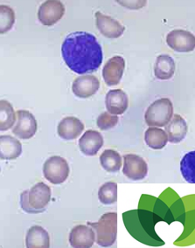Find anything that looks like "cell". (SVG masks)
<instances>
[{"label":"cell","mask_w":195,"mask_h":248,"mask_svg":"<svg viewBox=\"0 0 195 248\" xmlns=\"http://www.w3.org/2000/svg\"><path fill=\"white\" fill-rule=\"evenodd\" d=\"M62 54L69 69L78 75L98 71L103 56L97 38L86 31L68 34L62 43Z\"/></svg>","instance_id":"obj_1"},{"label":"cell","mask_w":195,"mask_h":248,"mask_svg":"<svg viewBox=\"0 0 195 248\" xmlns=\"http://www.w3.org/2000/svg\"><path fill=\"white\" fill-rule=\"evenodd\" d=\"M124 226L130 234L139 242L152 247L163 246L164 242L156 233L155 226L164 218L158 213L146 209L129 211L123 214Z\"/></svg>","instance_id":"obj_2"},{"label":"cell","mask_w":195,"mask_h":248,"mask_svg":"<svg viewBox=\"0 0 195 248\" xmlns=\"http://www.w3.org/2000/svg\"><path fill=\"white\" fill-rule=\"evenodd\" d=\"M88 225L96 231V241L100 247L108 248L115 243L117 236V213H105L98 222H88Z\"/></svg>","instance_id":"obj_3"},{"label":"cell","mask_w":195,"mask_h":248,"mask_svg":"<svg viewBox=\"0 0 195 248\" xmlns=\"http://www.w3.org/2000/svg\"><path fill=\"white\" fill-rule=\"evenodd\" d=\"M173 116V103L168 98H161L148 107L145 120L150 127H164L170 123Z\"/></svg>","instance_id":"obj_4"},{"label":"cell","mask_w":195,"mask_h":248,"mask_svg":"<svg viewBox=\"0 0 195 248\" xmlns=\"http://www.w3.org/2000/svg\"><path fill=\"white\" fill-rule=\"evenodd\" d=\"M69 171L70 169L67 160L60 155L49 157L43 165L45 178L53 185H60L66 181Z\"/></svg>","instance_id":"obj_5"},{"label":"cell","mask_w":195,"mask_h":248,"mask_svg":"<svg viewBox=\"0 0 195 248\" xmlns=\"http://www.w3.org/2000/svg\"><path fill=\"white\" fill-rule=\"evenodd\" d=\"M65 14V6L61 1L49 0L40 5L38 18L42 25L52 27L62 19Z\"/></svg>","instance_id":"obj_6"},{"label":"cell","mask_w":195,"mask_h":248,"mask_svg":"<svg viewBox=\"0 0 195 248\" xmlns=\"http://www.w3.org/2000/svg\"><path fill=\"white\" fill-rule=\"evenodd\" d=\"M169 47L179 53H188L195 49V36L185 30H173L166 36Z\"/></svg>","instance_id":"obj_7"},{"label":"cell","mask_w":195,"mask_h":248,"mask_svg":"<svg viewBox=\"0 0 195 248\" xmlns=\"http://www.w3.org/2000/svg\"><path fill=\"white\" fill-rule=\"evenodd\" d=\"M17 124L13 129V133L18 138L27 140L32 138L37 131V121L34 115L27 110L17 111Z\"/></svg>","instance_id":"obj_8"},{"label":"cell","mask_w":195,"mask_h":248,"mask_svg":"<svg viewBox=\"0 0 195 248\" xmlns=\"http://www.w3.org/2000/svg\"><path fill=\"white\" fill-rule=\"evenodd\" d=\"M123 173L129 179L139 181L146 177L148 165L141 156L135 154H128L124 156Z\"/></svg>","instance_id":"obj_9"},{"label":"cell","mask_w":195,"mask_h":248,"mask_svg":"<svg viewBox=\"0 0 195 248\" xmlns=\"http://www.w3.org/2000/svg\"><path fill=\"white\" fill-rule=\"evenodd\" d=\"M125 61L121 56L111 58L102 68V78L107 86L119 84L124 75Z\"/></svg>","instance_id":"obj_10"},{"label":"cell","mask_w":195,"mask_h":248,"mask_svg":"<svg viewBox=\"0 0 195 248\" xmlns=\"http://www.w3.org/2000/svg\"><path fill=\"white\" fill-rule=\"evenodd\" d=\"M96 16V25L102 35L109 39H117L123 35L125 28L115 18H111L98 12Z\"/></svg>","instance_id":"obj_11"},{"label":"cell","mask_w":195,"mask_h":248,"mask_svg":"<svg viewBox=\"0 0 195 248\" xmlns=\"http://www.w3.org/2000/svg\"><path fill=\"white\" fill-rule=\"evenodd\" d=\"M100 88V81L96 76H81L74 80L72 91L76 97L87 99L97 93Z\"/></svg>","instance_id":"obj_12"},{"label":"cell","mask_w":195,"mask_h":248,"mask_svg":"<svg viewBox=\"0 0 195 248\" xmlns=\"http://www.w3.org/2000/svg\"><path fill=\"white\" fill-rule=\"evenodd\" d=\"M68 239L72 248H89L96 241V233L91 226L79 225L72 229Z\"/></svg>","instance_id":"obj_13"},{"label":"cell","mask_w":195,"mask_h":248,"mask_svg":"<svg viewBox=\"0 0 195 248\" xmlns=\"http://www.w3.org/2000/svg\"><path fill=\"white\" fill-rule=\"evenodd\" d=\"M51 189L44 183H37L29 190L28 200L32 208L35 209L40 213L46 211L47 205L51 200Z\"/></svg>","instance_id":"obj_14"},{"label":"cell","mask_w":195,"mask_h":248,"mask_svg":"<svg viewBox=\"0 0 195 248\" xmlns=\"http://www.w3.org/2000/svg\"><path fill=\"white\" fill-rule=\"evenodd\" d=\"M83 129L84 124L81 120L74 116H67L58 124L57 132L59 137L63 140L71 141L79 138Z\"/></svg>","instance_id":"obj_15"},{"label":"cell","mask_w":195,"mask_h":248,"mask_svg":"<svg viewBox=\"0 0 195 248\" xmlns=\"http://www.w3.org/2000/svg\"><path fill=\"white\" fill-rule=\"evenodd\" d=\"M105 105L108 112L112 115H123L128 108V96L121 89H112L107 93Z\"/></svg>","instance_id":"obj_16"},{"label":"cell","mask_w":195,"mask_h":248,"mask_svg":"<svg viewBox=\"0 0 195 248\" xmlns=\"http://www.w3.org/2000/svg\"><path fill=\"white\" fill-rule=\"evenodd\" d=\"M102 134L96 130H87L79 140L80 150L85 155L93 156L98 154L103 145Z\"/></svg>","instance_id":"obj_17"},{"label":"cell","mask_w":195,"mask_h":248,"mask_svg":"<svg viewBox=\"0 0 195 248\" xmlns=\"http://www.w3.org/2000/svg\"><path fill=\"white\" fill-rule=\"evenodd\" d=\"M187 124L181 115H174L172 120L165 126V132L168 136L169 142L179 143L184 140L187 133Z\"/></svg>","instance_id":"obj_18"},{"label":"cell","mask_w":195,"mask_h":248,"mask_svg":"<svg viewBox=\"0 0 195 248\" xmlns=\"http://www.w3.org/2000/svg\"><path fill=\"white\" fill-rule=\"evenodd\" d=\"M22 154V144L11 136L0 137V156L2 160H14Z\"/></svg>","instance_id":"obj_19"},{"label":"cell","mask_w":195,"mask_h":248,"mask_svg":"<svg viewBox=\"0 0 195 248\" xmlns=\"http://www.w3.org/2000/svg\"><path fill=\"white\" fill-rule=\"evenodd\" d=\"M26 247L28 248H48L50 247V236L43 227L32 226L27 232Z\"/></svg>","instance_id":"obj_20"},{"label":"cell","mask_w":195,"mask_h":248,"mask_svg":"<svg viewBox=\"0 0 195 248\" xmlns=\"http://www.w3.org/2000/svg\"><path fill=\"white\" fill-rule=\"evenodd\" d=\"M175 73V62L167 54H161L156 59L154 75L161 80H170Z\"/></svg>","instance_id":"obj_21"},{"label":"cell","mask_w":195,"mask_h":248,"mask_svg":"<svg viewBox=\"0 0 195 248\" xmlns=\"http://www.w3.org/2000/svg\"><path fill=\"white\" fill-rule=\"evenodd\" d=\"M145 141L152 150H161L169 142L168 136L164 129L150 127L145 133Z\"/></svg>","instance_id":"obj_22"},{"label":"cell","mask_w":195,"mask_h":248,"mask_svg":"<svg viewBox=\"0 0 195 248\" xmlns=\"http://www.w3.org/2000/svg\"><path fill=\"white\" fill-rule=\"evenodd\" d=\"M100 164L106 171L118 172L122 167V156L117 151L106 150L100 155Z\"/></svg>","instance_id":"obj_23"},{"label":"cell","mask_w":195,"mask_h":248,"mask_svg":"<svg viewBox=\"0 0 195 248\" xmlns=\"http://www.w3.org/2000/svg\"><path fill=\"white\" fill-rule=\"evenodd\" d=\"M17 115H15L14 108L11 103L2 100L0 103V130L5 131L13 128Z\"/></svg>","instance_id":"obj_24"},{"label":"cell","mask_w":195,"mask_h":248,"mask_svg":"<svg viewBox=\"0 0 195 248\" xmlns=\"http://www.w3.org/2000/svg\"><path fill=\"white\" fill-rule=\"evenodd\" d=\"M180 171L186 182L195 184V151L188 152L180 162Z\"/></svg>","instance_id":"obj_25"},{"label":"cell","mask_w":195,"mask_h":248,"mask_svg":"<svg viewBox=\"0 0 195 248\" xmlns=\"http://www.w3.org/2000/svg\"><path fill=\"white\" fill-rule=\"evenodd\" d=\"M98 199L105 205L115 204L117 201V184L108 182L102 185L98 191Z\"/></svg>","instance_id":"obj_26"},{"label":"cell","mask_w":195,"mask_h":248,"mask_svg":"<svg viewBox=\"0 0 195 248\" xmlns=\"http://www.w3.org/2000/svg\"><path fill=\"white\" fill-rule=\"evenodd\" d=\"M0 28L1 33L10 31L15 23V14L14 10L8 5H2L0 6Z\"/></svg>","instance_id":"obj_27"},{"label":"cell","mask_w":195,"mask_h":248,"mask_svg":"<svg viewBox=\"0 0 195 248\" xmlns=\"http://www.w3.org/2000/svg\"><path fill=\"white\" fill-rule=\"evenodd\" d=\"M118 124V116L112 115L109 112H103L98 116L97 124L101 130H108L112 129Z\"/></svg>","instance_id":"obj_28"},{"label":"cell","mask_w":195,"mask_h":248,"mask_svg":"<svg viewBox=\"0 0 195 248\" xmlns=\"http://www.w3.org/2000/svg\"><path fill=\"white\" fill-rule=\"evenodd\" d=\"M28 196H29V191L28 190L23 191L22 193L20 194V206H21V209L25 213H29V214L40 213L39 211H37L35 209L32 208L31 205L29 204Z\"/></svg>","instance_id":"obj_29"}]
</instances>
